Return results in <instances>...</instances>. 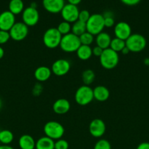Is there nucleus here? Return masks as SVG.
Returning a JSON list of instances; mask_svg holds the SVG:
<instances>
[{"label":"nucleus","instance_id":"1","mask_svg":"<svg viewBox=\"0 0 149 149\" xmlns=\"http://www.w3.org/2000/svg\"><path fill=\"white\" fill-rule=\"evenodd\" d=\"M99 62L104 68L108 70L115 68L119 62V55L110 48L104 49L102 55L99 57Z\"/></svg>","mask_w":149,"mask_h":149},{"label":"nucleus","instance_id":"2","mask_svg":"<svg viewBox=\"0 0 149 149\" xmlns=\"http://www.w3.org/2000/svg\"><path fill=\"white\" fill-rule=\"evenodd\" d=\"M81 45L79 36L70 33L62 36L61 42H60V48L61 50L65 52H74L77 50Z\"/></svg>","mask_w":149,"mask_h":149},{"label":"nucleus","instance_id":"3","mask_svg":"<svg viewBox=\"0 0 149 149\" xmlns=\"http://www.w3.org/2000/svg\"><path fill=\"white\" fill-rule=\"evenodd\" d=\"M62 35L59 33L57 28H50L47 29L42 36V41L46 47L55 49L60 45Z\"/></svg>","mask_w":149,"mask_h":149},{"label":"nucleus","instance_id":"4","mask_svg":"<svg viewBox=\"0 0 149 149\" xmlns=\"http://www.w3.org/2000/svg\"><path fill=\"white\" fill-rule=\"evenodd\" d=\"M105 28L104 17L101 14L91 15L89 20L86 23V31L93 36H96L102 32Z\"/></svg>","mask_w":149,"mask_h":149},{"label":"nucleus","instance_id":"5","mask_svg":"<svg viewBox=\"0 0 149 149\" xmlns=\"http://www.w3.org/2000/svg\"><path fill=\"white\" fill-rule=\"evenodd\" d=\"M45 136L54 140L61 139L64 134V127L61 124L56 121H49L43 127Z\"/></svg>","mask_w":149,"mask_h":149},{"label":"nucleus","instance_id":"6","mask_svg":"<svg viewBox=\"0 0 149 149\" xmlns=\"http://www.w3.org/2000/svg\"><path fill=\"white\" fill-rule=\"evenodd\" d=\"M126 47L130 52H140L146 47V39L140 33H131V36L125 41Z\"/></svg>","mask_w":149,"mask_h":149},{"label":"nucleus","instance_id":"7","mask_svg":"<svg viewBox=\"0 0 149 149\" xmlns=\"http://www.w3.org/2000/svg\"><path fill=\"white\" fill-rule=\"evenodd\" d=\"M93 99V89L85 84L79 87L74 94V100L76 103L82 106L89 104Z\"/></svg>","mask_w":149,"mask_h":149},{"label":"nucleus","instance_id":"8","mask_svg":"<svg viewBox=\"0 0 149 149\" xmlns=\"http://www.w3.org/2000/svg\"><path fill=\"white\" fill-rule=\"evenodd\" d=\"M10 38L16 42L23 40L29 33V27L23 22H17L9 31Z\"/></svg>","mask_w":149,"mask_h":149},{"label":"nucleus","instance_id":"9","mask_svg":"<svg viewBox=\"0 0 149 149\" xmlns=\"http://www.w3.org/2000/svg\"><path fill=\"white\" fill-rule=\"evenodd\" d=\"M23 23L26 26H34L37 24L39 20V14L37 8L32 7H28L23 10L22 13Z\"/></svg>","mask_w":149,"mask_h":149},{"label":"nucleus","instance_id":"10","mask_svg":"<svg viewBox=\"0 0 149 149\" xmlns=\"http://www.w3.org/2000/svg\"><path fill=\"white\" fill-rule=\"evenodd\" d=\"M79 13L80 11H79L77 6L67 4H65L64 7H63L61 12V15L64 21H67L70 23H74L78 20Z\"/></svg>","mask_w":149,"mask_h":149},{"label":"nucleus","instance_id":"11","mask_svg":"<svg viewBox=\"0 0 149 149\" xmlns=\"http://www.w3.org/2000/svg\"><path fill=\"white\" fill-rule=\"evenodd\" d=\"M70 61L65 59H58L53 63L51 71L57 77H63L70 71Z\"/></svg>","mask_w":149,"mask_h":149},{"label":"nucleus","instance_id":"12","mask_svg":"<svg viewBox=\"0 0 149 149\" xmlns=\"http://www.w3.org/2000/svg\"><path fill=\"white\" fill-rule=\"evenodd\" d=\"M106 131V125L103 120L100 119H95L89 124V132L93 137L96 138H101Z\"/></svg>","mask_w":149,"mask_h":149},{"label":"nucleus","instance_id":"13","mask_svg":"<svg viewBox=\"0 0 149 149\" xmlns=\"http://www.w3.org/2000/svg\"><path fill=\"white\" fill-rule=\"evenodd\" d=\"M114 34L116 38L126 41L131 34V26L126 22H118L114 27Z\"/></svg>","mask_w":149,"mask_h":149},{"label":"nucleus","instance_id":"14","mask_svg":"<svg viewBox=\"0 0 149 149\" xmlns=\"http://www.w3.org/2000/svg\"><path fill=\"white\" fill-rule=\"evenodd\" d=\"M15 23V17L11 12L4 11L0 14V30L9 31Z\"/></svg>","mask_w":149,"mask_h":149},{"label":"nucleus","instance_id":"15","mask_svg":"<svg viewBox=\"0 0 149 149\" xmlns=\"http://www.w3.org/2000/svg\"><path fill=\"white\" fill-rule=\"evenodd\" d=\"M64 5V0H42L44 9L53 14L61 13Z\"/></svg>","mask_w":149,"mask_h":149},{"label":"nucleus","instance_id":"16","mask_svg":"<svg viewBox=\"0 0 149 149\" xmlns=\"http://www.w3.org/2000/svg\"><path fill=\"white\" fill-rule=\"evenodd\" d=\"M53 110L56 114H65L70 110V101L65 98L58 99L53 105Z\"/></svg>","mask_w":149,"mask_h":149},{"label":"nucleus","instance_id":"17","mask_svg":"<svg viewBox=\"0 0 149 149\" xmlns=\"http://www.w3.org/2000/svg\"><path fill=\"white\" fill-rule=\"evenodd\" d=\"M93 98L99 102L106 101L110 97V91L106 87L102 85L97 86L93 90Z\"/></svg>","mask_w":149,"mask_h":149},{"label":"nucleus","instance_id":"18","mask_svg":"<svg viewBox=\"0 0 149 149\" xmlns=\"http://www.w3.org/2000/svg\"><path fill=\"white\" fill-rule=\"evenodd\" d=\"M51 69L47 66H39L36 68L34 71L35 79L37 80L38 81L40 82H43V81H47L49 79V78L51 76Z\"/></svg>","mask_w":149,"mask_h":149},{"label":"nucleus","instance_id":"19","mask_svg":"<svg viewBox=\"0 0 149 149\" xmlns=\"http://www.w3.org/2000/svg\"><path fill=\"white\" fill-rule=\"evenodd\" d=\"M111 40H112V39H111V36H110L109 33L103 31L96 35V39H95L96 46L99 47L103 49L110 48Z\"/></svg>","mask_w":149,"mask_h":149},{"label":"nucleus","instance_id":"20","mask_svg":"<svg viewBox=\"0 0 149 149\" xmlns=\"http://www.w3.org/2000/svg\"><path fill=\"white\" fill-rule=\"evenodd\" d=\"M18 145L20 149H35L36 141L29 135H23L18 141Z\"/></svg>","mask_w":149,"mask_h":149},{"label":"nucleus","instance_id":"21","mask_svg":"<svg viewBox=\"0 0 149 149\" xmlns=\"http://www.w3.org/2000/svg\"><path fill=\"white\" fill-rule=\"evenodd\" d=\"M55 142L53 139L47 136L42 137L36 141L35 149H55Z\"/></svg>","mask_w":149,"mask_h":149},{"label":"nucleus","instance_id":"22","mask_svg":"<svg viewBox=\"0 0 149 149\" xmlns=\"http://www.w3.org/2000/svg\"><path fill=\"white\" fill-rule=\"evenodd\" d=\"M77 58L82 61H87L92 56V48L88 45H81L76 51Z\"/></svg>","mask_w":149,"mask_h":149},{"label":"nucleus","instance_id":"23","mask_svg":"<svg viewBox=\"0 0 149 149\" xmlns=\"http://www.w3.org/2000/svg\"><path fill=\"white\" fill-rule=\"evenodd\" d=\"M24 10V4L22 0H10L9 3V11L13 15H18L23 13Z\"/></svg>","mask_w":149,"mask_h":149},{"label":"nucleus","instance_id":"24","mask_svg":"<svg viewBox=\"0 0 149 149\" xmlns=\"http://www.w3.org/2000/svg\"><path fill=\"white\" fill-rule=\"evenodd\" d=\"M72 33L77 36H80L85 32H86V23L77 20L74 23H73L72 26Z\"/></svg>","mask_w":149,"mask_h":149},{"label":"nucleus","instance_id":"25","mask_svg":"<svg viewBox=\"0 0 149 149\" xmlns=\"http://www.w3.org/2000/svg\"><path fill=\"white\" fill-rule=\"evenodd\" d=\"M14 135L11 131L8 130H4L0 131V143L3 145H9L13 142Z\"/></svg>","mask_w":149,"mask_h":149},{"label":"nucleus","instance_id":"26","mask_svg":"<svg viewBox=\"0 0 149 149\" xmlns=\"http://www.w3.org/2000/svg\"><path fill=\"white\" fill-rule=\"evenodd\" d=\"M126 47V42L122 39H120L118 38H114L112 39L110 42V48L112 49V50L115 51L116 52H119L122 51V49H124Z\"/></svg>","mask_w":149,"mask_h":149},{"label":"nucleus","instance_id":"27","mask_svg":"<svg viewBox=\"0 0 149 149\" xmlns=\"http://www.w3.org/2000/svg\"><path fill=\"white\" fill-rule=\"evenodd\" d=\"M82 79L85 85L89 86L95 79V74L92 70L86 69L82 74Z\"/></svg>","mask_w":149,"mask_h":149},{"label":"nucleus","instance_id":"28","mask_svg":"<svg viewBox=\"0 0 149 149\" xmlns=\"http://www.w3.org/2000/svg\"><path fill=\"white\" fill-rule=\"evenodd\" d=\"M80 38V41L81 45H88V46H90L92 43L94 41V38L93 36L91 33H89L88 31L85 32L84 33H83L82 35H80L79 36Z\"/></svg>","mask_w":149,"mask_h":149},{"label":"nucleus","instance_id":"29","mask_svg":"<svg viewBox=\"0 0 149 149\" xmlns=\"http://www.w3.org/2000/svg\"><path fill=\"white\" fill-rule=\"evenodd\" d=\"M57 29L62 36H64V35L70 33V31H72V26L70 23L64 20L58 24Z\"/></svg>","mask_w":149,"mask_h":149},{"label":"nucleus","instance_id":"30","mask_svg":"<svg viewBox=\"0 0 149 149\" xmlns=\"http://www.w3.org/2000/svg\"><path fill=\"white\" fill-rule=\"evenodd\" d=\"M104 17V23H105V27L111 28L115 26V20L112 16V14L110 12H106L104 15H102Z\"/></svg>","mask_w":149,"mask_h":149},{"label":"nucleus","instance_id":"31","mask_svg":"<svg viewBox=\"0 0 149 149\" xmlns=\"http://www.w3.org/2000/svg\"><path fill=\"white\" fill-rule=\"evenodd\" d=\"M93 149H111V145L107 140L100 139L96 143Z\"/></svg>","mask_w":149,"mask_h":149},{"label":"nucleus","instance_id":"32","mask_svg":"<svg viewBox=\"0 0 149 149\" xmlns=\"http://www.w3.org/2000/svg\"><path fill=\"white\" fill-rule=\"evenodd\" d=\"M55 149H68L69 148V143L66 140L58 139L55 142L54 145Z\"/></svg>","mask_w":149,"mask_h":149},{"label":"nucleus","instance_id":"33","mask_svg":"<svg viewBox=\"0 0 149 149\" xmlns=\"http://www.w3.org/2000/svg\"><path fill=\"white\" fill-rule=\"evenodd\" d=\"M90 16H91V15L88 10H81V11H80V13H79L78 20L86 23H87L88 20H89Z\"/></svg>","mask_w":149,"mask_h":149},{"label":"nucleus","instance_id":"34","mask_svg":"<svg viewBox=\"0 0 149 149\" xmlns=\"http://www.w3.org/2000/svg\"><path fill=\"white\" fill-rule=\"evenodd\" d=\"M10 39V35L9 31L0 30V45H4L7 43Z\"/></svg>","mask_w":149,"mask_h":149},{"label":"nucleus","instance_id":"35","mask_svg":"<svg viewBox=\"0 0 149 149\" xmlns=\"http://www.w3.org/2000/svg\"><path fill=\"white\" fill-rule=\"evenodd\" d=\"M42 92V85L39 84H35V86L33 88V90H32V93H33L34 95H36V96L39 95Z\"/></svg>","mask_w":149,"mask_h":149},{"label":"nucleus","instance_id":"36","mask_svg":"<svg viewBox=\"0 0 149 149\" xmlns=\"http://www.w3.org/2000/svg\"><path fill=\"white\" fill-rule=\"evenodd\" d=\"M103 49H102L101 47H99L98 46H96L94 47L92 49V54H93L94 56L96 57H100L101 55H102V52H103Z\"/></svg>","mask_w":149,"mask_h":149},{"label":"nucleus","instance_id":"37","mask_svg":"<svg viewBox=\"0 0 149 149\" xmlns=\"http://www.w3.org/2000/svg\"><path fill=\"white\" fill-rule=\"evenodd\" d=\"M141 0H121L123 4L128 6H134L140 2Z\"/></svg>","mask_w":149,"mask_h":149},{"label":"nucleus","instance_id":"38","mask_svg":"<svg viewBox=\"0 0 149 149\" xmlns=\"http://www.w3.org/2000/svg\"><path fill=\"white\" fill-rule=\"evenodd\" d=\"M137 149H149V143L143 142L137 146Z\"/></svg>","mask_w":149,"mask_h":149},{"label":"nucleus","instance_id":"39","mask_svg":"<svg viewBox=\"0 0 149 149\" xmlns=\"http://www.w3.org/2000/svg\"><path fill=\"white\" fill-rule=\"evenodd\" d=\"M67 1H68L69 4L77 6V4H79L80 2H81L82 0H67Z\"/></svg>","mask_w":149,"mask_h":149},{"label":"nucleus","instance_id":"40","mask_svg":"<svg viewBox=\"0 0 149 149\" xmlns=\"http://www.w3.org/2000/svg\"><path fill=\"white\" fill-rule=\"evenodd\" d=\"M0 149H14V148L8 145H1L0 146Z\"/></svg>","mask_w":149,"mask_h":149},{"label":"nucleus","instance_id":"41","mask_svg":"<svg viewBox=\"0 0 149 149\" xmlns=\"http://www.w3.org/2000/svg\"><path fill=\"white\" fill-rule=\"evenodd\" d=\"M129 52L130 51L129 50V49L127 47H125L122 49V51H121V52H122L124 55H127V54H128Z\"/></svg>","mask_w":149,"mask_h":149},{"label":"nucleus","instance_id":"42","mask_svg":"<svg viewBox=\"0 0 149 149\" xmlns=\"http://www.w3.org/2000/svg\"><path fill=\"white\" fill-rule=\"evenodd\" d=\"M4 50L1 47H0V60L4 57Z\"/></svg>","mask_w":149,"mask_h":149},{"label":"nucleus","instance_id":"43","mask_svg":"<svg viewBox=\"0 0 149 149\" xmlns=\"http://www.w3.org/2000/svg\"><path fill=\"white\" fill-rule=\"evenodd\" d=\"M1 106H2V102H1V98H0V109H1Z\"/></svg>","mask_w":149,"mask_h":149},{"label":"nucleus","instance_id":"44","mask_svg":"<svg viewBox=\"0 0 149 149\" xmlns=\"http://www.w3.org/2000/svg\"><path fill=\"white\" fill-rule=\"evenodd\" d=\"M148 66H149V63H148Z\"/></svg>","mask_w":149,"mask_h":149}]
</instances>
